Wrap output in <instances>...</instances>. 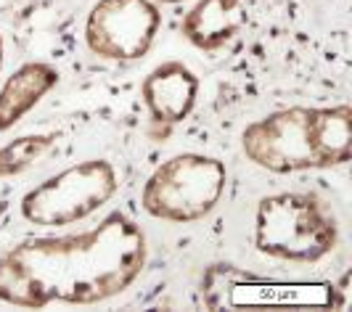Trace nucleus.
I'll return each instance as SVG.
<instances>
[{
    "mask_svg": "<svg viewBox=\"0 0 352 312\" xmlns=\"http://www.w3.org/2000/svg\"><path fill=\"white\" fill-rule=\"evenodd\" d=\"M146 265V236L122 212L69 236L30 238L0 254V302L40 310L98 304L127 291Z\"/></svg>",
    "mask_w": 352,
    "mask_h": 312,
    "instance_id": "1",
    "label": "nucleus"
},
{
    "mask_svg": "<svg viewBox=\"0 0 352 312\" xmlns=\"http://www.w3.org/2000/svg\"><path fill=\"white\" fill-rule=\"evenodd\" d=\"M244 154L270 172L323 170L350 161L352 111L347 104L331 109H281L252 122L241 135Z\"/></svg>",
    "mask_w": 352,
    "mask_h": 312,
    "instance_id": "2",
    "label": "nucleus"
},
{
    "mask_svg": "<svg viewBox=\"0 0 352 312\" xmlns=\"http://www.w3.org/2000/svg\"><path fill=\"white\" fill-rule=\"evenodd\" d=\"M339 238L336 220L310 193L265 196L257 207V249L286 262H318L331 254Z\"/></svg>",
    "mask_w": 352,
    "mask_h": 312,
    "instance_id": "3",
    "label": "nucleus"
},
{
    "mask_svg": "<svg viewBox=\"0 0 352 312\" xmlns=\"http://www.w3.org/2000/svg\"><path fill=\"white\" fill-rule=\"evenodd\" d=\"M228 183L226 164L214 156L177 154L162 161L143 186V209L167 223H196L220 204Z\"/></svg>",
    "mask_w": 352,
    "mask_h": 312,
    "instance_id": "4",
    "label": "nucleus"
},
{
    "mask_svg": "<svg viewBox=\"0 0 352 312\" xmlns=\"http://www.w3.org/2000/svg\"><path fill=\"white\" fill-rule=\"evenodd\" d=\"M117 188V170L106 159H88L61 170L24 193L21 214L32 225H72L98 212Z\"/></svg>",
    "mask_w": 352,
    "mask_h": 312,
    "instance_id": "5",
    "label": "nucleus"
},
{
    "mask_svg": "<svg viewBox=\"0 0 352 312\" xmlns=\"http://www.w3.org/2000/svg\"><path fill=\"white\" fill-rule=\"evenodd\" d=\"M162 24L151 0H98L85 21V43L109 61H135L148 53Z\"/></svg>",
    "mask_w": 352,
    "mask_h": 312,
    "instance_id": "6",
    "label": "nucleus"
},
{
    "mask_svg": "<svg viewBox=\"0 0 352 312\" xmlns=\"http://www.w3.org/2000/svg\"><path fill=\"white\" fill-rule=\"evenodd\" d=\"M141 93L154 120L164 124H177L194 111L199 77L180 61H164L157 69L148 71Z\"/></svg>",
    "mask_w": 352,
    "mask_h": 312,
    "instance_id": "7",
    "label": "nucleus"
},
{
    "mask_svg": "<svg viewBox=\"0 0 352 312\" xmlns=\"http://www.w3.org/2000/svg\"><path fill=\"white\" fill-rule=\"evenodd\" d=\"M58 82V71L51 64L30 61L21 64L0 87V133L11 130L24 114H30L45 93Z\"/></svg>",
    "mask_w": 352,
    "mask_h": 312,
    "instance_id": "8",
    "label": "nucleus"
},
{
    "mask_svg": "<svg viewBox=\"0 0 352 312\" xmlns=\"http://www.w3.org/2000/svg\"><path fill=\"white\" fill-rule=\"evenodd\" d=\"M241 0H196L183 19V35L199 51H217L241 27Z\"/></svg>",
    "mask_w": 352,
    "mask_h": 312,
    "instance_id": "9",
    "label": "nucleus"
},
{
    "mask_svg": "<svg viewBox=\"0 0 352 312\" xmlns=\"http://www.w3.org/2000/svg\"><path fill=\"white\" fill-rule=\"evenodd\" d=\"M53 146V135H21L0 146V177L24 172Z\"/></svg>",
    "mask_w": 352,
    "mask_h": 312,
    "instance_id": "10",
    "label": "nucleus"
},
{
    "mask_svg": "<svg viewBox=\"0 0 352 312\" xmlns=\"http://www.w3.org/2000/svg\"><path fill=\"white\" fill-rule=\"evenodd\" d=\"M162 3H170V5H175V3H183V0H162Z\"/></svg>",
    "mask_w": 352,
    "mask_h": 312,
    "instance_id": "11",
    "label": "nucleus"
},
{
    "mask_svg": "<svg viewBox=\"0 0 352 312\" xmlns=\"http://www.w3.org/2000/svg\"><path fill=\"white\" fill-rule=\"evenodd\" d=\"M0 64H3V37H0Z\"/></svg>",
    "mask_w": 352,
    "mask_h": 312,
    "instance_id": "12",
    "label": "nucleus"
}]
</instances>
